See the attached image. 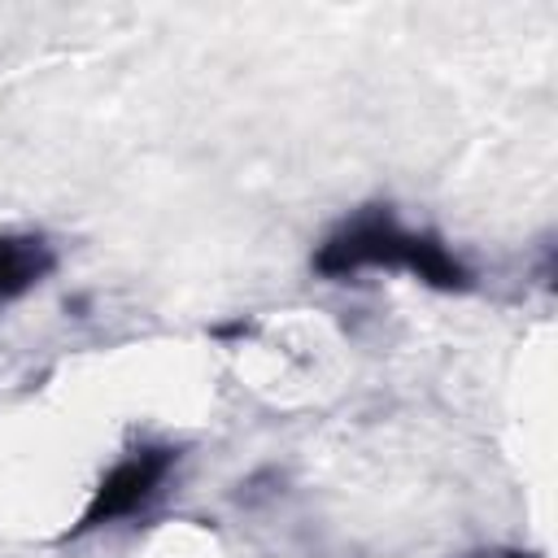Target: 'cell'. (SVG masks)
<instances>
[{
	"label": "cell",
	"instance_id": "1",
	"mask_svg": "<svg viewBox=\"0 0 558 558\" xmlns=\"http://www.w3.org/2000/svg\"><path fill=\"white\" fill-rule=\"evenodd\" d=\"M366 266L379 270H410L432 288H466L471 275L466 266L436 240L423 231H405L388 205H366L362 214H353L340 231H331L323 240V248L314 253V270L327 279H344L357 275Z\"/></svg>",
	"mask_w": 558,
	"mask_h": 558
},
{
	"label": "cell",
	"instance_id": "2",
	"mask_svg": "<svg viewBox=\"0 0 558 558\" xmlns=\"http://www.w3.org/2000/svg\"><path fill=\"white\" fill-rule=\"evenodd\" d=\"M174 462H179V449H170V445L131 449L118 466H109V471L100 475V484H96V493H92V501H87V510H83L74 536L96 532V527H105V523H118V519L144 510V506L157 497V488L166 484V475H170Z\"/></svg>",
	"mask_w": 558,
	"mask_h": 558
},
{
	"label": "cell",
	"instance_id": "3",
	"mask_svg": "<svg viewBox=\"0 0 558 558\" xmlns=\"http://www.w3.org/2000/svg\"><path fill=\"white\" fill-rule=\"evenodd\" d=\"M52 270V248L44 235H0V301L31 292Z\"/></svg>",
	"mask_w": 558,
	"mask_h": 558
},
{
	"label": "cell",
	"instance_id": "4",
	"mask_svg": "<svg viewBox=\"0 0 558 558\" xmlns=\"http://www.w3.org/2000/svg\"><path fill=\"white\" fill-rule=\"evenodd\" d=\"M506 558H532V554H506Z\"/></svg>",
	"mask_w": 558,
	"mask_h": 558
}]
</instances>
